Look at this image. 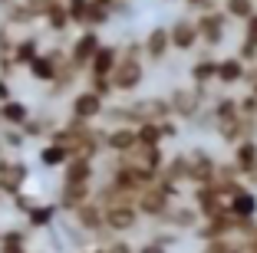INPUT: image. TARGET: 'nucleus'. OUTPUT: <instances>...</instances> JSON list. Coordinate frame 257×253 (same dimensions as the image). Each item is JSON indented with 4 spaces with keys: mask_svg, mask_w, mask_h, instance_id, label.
<instances>
[{
    "mask_svg": "<svg viewBox=\"0 0 257 253\" xmlns=\"http://www.w3.org/2000/svg\"><path fill=\"white\" fill-rule=\"evenodd\" d=\"M168 102H172V115L178 122H198L208 109V89H198V86H175L168 92Z\"/></svg>",
    "mask_w": 257,
    "mask_h": 253,
    "instance_id": "1",
    "label": "nucleus"
},
{
    "mask_svg": "<svg viewBox=\"0 0 257 253\" xmlns=\"http://www.w3.org/2000/svg\"><path fill=\"white\" fill-rule=\"evenodd\" d=\"M195 27H198V37H201V46L204 50H218L221 43L227 40V27H231V17L224 10H204V14L195 17Z\"/></svg>",
    "mask_w": 257,
    "mask_h": 253,
    "instance_id": "2",
    "label": "nucleus"
},
{
    "mask_svg": "<svg viewBox=\"0 0 257 253\" xmlns=\"http://www.w3.org/2000/svg\"><path fill=\"white\" fill-rule=\"evenodd\" d=\"M66 63H69L66 50H63V46H50V50L40 53L23 73L30 76L33 82H40V86H50V82H56V76H60V69L66 66Z\"/></svg>",
    "mask_w": 257,
    "mask_h": 253,
    "instance_id": "3",
    "label": "nucleus"
},
{
    "mask_svg": "<svg viewBox=\"0 0 257 253\" xmlns=\"http://www.w3.org/2000/svg\"><path fill=\"white\" fill-rule=\"evenodd\" d=\"M99 50H102V33H99V30H79L73 40H69L66 56H69V63H73L79 73H86L89 63L96 60Z\"/></svg>",
    "mask_w": 257,
    "mask_h": 253,
    "instance_id": "4",
    "label": "nucleus"
},
{
    "mask_svg": "<svg viewBox=\"0 0 257 253\" xmlns=\"http://www.w3.org/2000/svg\"><path fill=\"white\" fill-rule=\"evenodd\" d=\"M106 99L96 96L92 89H76L73 96H69V119L76 122H86V125H96L99 119H102V112H106Z\"/></svg>",
    "mask_w": 257,
    "mask_h": 253,
    "instance_id": "5",
    "label": "nucleus"
},
{
    "mask_svg": "<svg viewBox=\"0 0 257 253\" xmlns=\"http://www.w3.org/2000/svg\"><path fill=\"white\" fill-rule=\"evenodd\" d=\"M30 181V168L23 161H17L14 155L0 158V197L14 201L17 194H23V184Z\"/></svg>",
    "mask_w": 257,
    "mask_h": 253,
    "instance_id": "6",
    "label": "nucleus"
},
{
    "mask_svg": "<svg viewBox=\"0 0 257 253\" xmlns=\"http://www.w3.org/2000/svg\"><path fill=\"white\" fill-rule=\"evenodd\" d=\"M142 227V214H139L136 204H115L106 207V230L109 237H128Z\"/></svg>",
    "mask_w": 257,
    "mask_h": 253,
    "instance_id": "7",
    "label": "nucleus"
},
{
    "mask_svg": "<svg viewBox=\"0 0 257 253\" xmlns=\"http://www.w3.org/2000/svg\"><path fill=\"white\" fill-rule=\"evenodd\" d=\"M172 197H168L165 191H162V184L155 181L152 187H145L142 194L136 197V207H139V214H142V220H152V223H159L162 217L172 210Z\"/></svg>",
    "mask_w": 257,
    "mask_h": 253,
    "instance_id": "8",
    "label": "nucleus"
},
{
    "mask_svg": "<svg viewBox=\"0 0 257 253\" xmlns=\"http://www.w3.org/2000/svg\"><path fill=\"white\" fill-rule=\"evenodd\" d=\"M198 223H201V214L195 210V204L191 201H175L172 210H168L165 217H162L155 227H165V230H178V233H195Z\"/></svg>",
    "mask_w": 257,
    "mask_h": 253,
    "instance_id": "9",
    "label": "nucleus"
},
{
    "mask_svg": "<svg viewBox=\"0 0 257 253\" xmlns=\"http://www.w3.org/2000/svg\"><path fill=\"white\" fill-rule=\"evenodd\" d=\"M96 178H99V161L86 155H73L60 171L63 184H96Z\"/></svg>",
    "mask_w": 257,
    "mask_h": 253,
    "instance_id": "10",
    "label": "nucleus"
},
{
    "mask_svg": "<svg viewBox=\"0 0 257 253\" xmlns=\"http://www.w3.org/2000/svg\"><path fill=\"white\" fill-rule=\"evenodd\" d=\"M142 56L152 66H162V63L172 56V37H168V27H152L142 37Z\"/></svg>",
    "mask_w": 257,
    "mask_h": 253,
    "instance_id": "11",
    "label": "nucleus"
},
{
    "mask_svg": "<svg viewBox=\"0 0 257 253\" xmlns=\"http://www.w3.org/2000/svg\"><path fill=\"white\" fill-rule=\"evenodd\" d=\"M227 214L241 217V220H257V191L247 181H241L234 191L227 194Z\"/></svg>",
    "mask_w": 257,
    "mask_h": 253,
    "instance_id": "12",
    "label": "nucleus"
},
{
    "mask_svg": "<svg viewBox=\"0 0 257 253\" xmlns=\"http://www.w3.org/2000/svg\"><path fill=\"white\" fill-rule=\"evenodd\" d=\"M168 37H172V53H195L201 46V37H198L195 20L188 17H178V20L168 27Z\"/></svg>",
    "mask_w": 257,
    "mask_h": 253,
    "instance_id": "13",
    "label": "nucleus"
},
{
    "mask_svg": "<svg viewBox=\"0 0 257 253\" xmlns=\"http://www.w3.org/2000/svg\"><path fill=\"white\" fill-rule=\"evenodd\" d=\"M92 191H96V184H63L60 181V187H56V207H60V214H73L76 207L89 204Z\"/></svg>",
    "mask_w": 257,
    "mask_h": 253,
    "instance_id": "14",
    "label": "nucleus"
},
{
    "mask_svg": "<svg viewBox=\"0 0 257 253\" xmlns=\"http://www.w3.org/2000/svg\"><path fill=\"white\" fill-rule=\"evenodd\" d=\"M188 155H191V187L218 181V158H214L211 151L208 148H191Z\"/></svg>",
    "mask_w": 257,
    "mask_h": 253,
    "instance_id": "15",
    "label": "nucleus"
},
{
    "mask_svg": "<svg viewBox=\"0 0 257 253\" xmlns=\"http://www.w3.org/2000/svg\"><path fill=\"white\" fill-rule=\"evenodd\" d=\"M214 79H218V56H214L211 50H204L198 60H191L188 82L198 86V89H208V86H214Z\"/></svg>",
    "mask_w": 257,
    "mask_h": 253,
    "instance_id": "16",
    "label": "nucleus"
},
{
    "mask_svg": "<svg viewBox=\"0 0 257 253\" xmlns=\"http://www.w3.org/2000/svg\"><path fill=\"white\" fill-rule=\"evenodd\" d=\"M244 76H247V63L244 60H237L234 53L231 56H218V79H214V86L231 92V86H241Z\"/></svg>",
    "mask_w": 257,
    "mask_h": 253,
    "instance_id": "17",
    "label": "nucleus"
},
{
    "mask_svg": "<svg viewBox=\"0 0 257 253\" xmlns=\"http://www.w3.org/2000/svg\"><path fill=\"white\" fill-rule=\"evenodd\" d=\"M102 148L109 155H132L139 148V138H136V128L128 125H115V128H106V138H102Z\"/></svg>",
    "mask_w": 257,
    "mask_h": 253,
    "instance_id": "18",
    "label": "nucleus"
},
{
    "mask_svg": "<svg viewBox=\"0 0 257 253\" xmlns=\"http://www.w3.org/2000/svg\"><path fill=\"white\" fill-rule=\"evenodd\" d=\"M159 178L172 181L178 187H191V155L188 151H178V155H168L165 168H162Z\"/></svg>",
    "mask_w": 257,
    "mask_h": 253,
    "instance_id": "19",
    "label": "nucleus"
},
{
    "mask_svg": "<svg viewBox=\"0 0 257 253\" xmlns=\"http://www.w3.org/2000/svg\"><path fill=\"white\" fill-rule=\"evenodd\" d=\"M43 50H46V46H43V37H40V33H33V30H27V33H20V40H17V46H14V53H10V56H14V63L20 69H27Z\"/></svg>",
    "mask_w": 257,
    "mask_h": 253,
    "instance_id": "20",
    "label": "nucleus"
},
{
    "mask_svg": "<svg viewBox=\"0 0 257 253\" xmlns=\"http://www.w3.org/2000/svg\"><path fill=\"white\" fill-rule=\"evenodd\" d=\"M56 217H60L56 201H37L27 214H23V223H27L30 230H50V227L56 223Z\"/></svg>",
    "mask_w": 257,
    "mask_h": 253,
    "instance_id": "21",
    "label": "nucleus"
},
{
    "mask_svg": "<svg viewBox=\"0 0 257 253\" xmlns=\"http://www.w3.org/2000/svg\"><path fill=\"white\" fill-rule=\"evenodd\" d=\"M231 161H234V168L241 171V178L247 181L250 174L257 171V138H244V142H237L234 148H231Z\"/></svg>",
    "mask_w": 257,
    "mask_h": 253,
    "instance_id": "22",
    "label": "nucleus"
},
{
    "mask_svg": "<svg viewBox=\"0 0 257 253\" xmlns=\"http://www.w3.org/2000/svg\"><path fill=\"white\" fill-rule=\"evenodd\" d=\"M60 125H63V122L53 119L50 112H33L30 122L23 125V135H27V142H30V138H37V142H50V135H53Z\"/></svg>",
    "mask_w": 257,
    "mask_h": 253,
    "instance_id": "23",
    "label": "nucleus"
},
{
    "mask_svg": "<svg viewBox=\"0 0 257 253\" xmlns=\"http://www.w3.org/2000/svg\"><path fill=\"white\" fill-rule=\"evenodd\" d=\"M119 46L115 43H102V50L96 53V60L89 63V69H86V76H102V79H109L112 76V69L119 66Z\"/></svg>",
    "mask_w": 257,
    "mask_h": 253,
    "instance_id": "24",
    "label": "nucleus"
},
{
    "mask_svg": "<svg viewBox=\"0 0 257 253\" xmlns=\"http://www.w3.org/2000/svg\"><path fill=\"white\" fill-rule=\"evenodd\" d=\"M73 158V151L66 148V145H56V142H43L37 151V161L43 164L46 171H63V164Z\"/></svg>",
    "mask_w": 257,
    "mask_h": 253,
    "instance_id": "25",
    "label": "nucleus"
},
{
    "mask_svg": "<svg viewBox=\"0 0 257 253\" xmlns=\"http://www.w3.org/2000/svg\"><path fill=\"white\" fill-rule=\"evenodd\" d=\"M30 115H33V109L23 102V99H10V102L0 105V122L7 128H23L30 122Z\"/></svg>",
    "mask_w": 257,
    "mask_h": 253,
    "instance_id": "26",
    "label": "nucleus"
},
{
    "mask_svg": "<svg viewBox=\"0 0 257 253\" xmlns=\"http://www.w3.org/2000/svg\"><path fill=\"white\" fill-rule=\"evenodd\" d=\"M30 227H10L0 230V253H30Z\"/></svg>",
    "mask_w": 257,
    "mask_h": 253,
    "instance_id": "27",
    "label": "nucleus"
},
{
    "mask_svg": "<svg viewBox=\"0 0 257 253\" xmlns=\"http://www.w3.org/2000/svg\"><path fill=\"white\" fill-rule=\"evenodd\" d=\"M43 27L50 33H69V10H66V4H50L46 7V14H43Z\"/></svg>",
    "mask_w": 257,
    "mask_h": 253,
    "instance_id": "28",
    "label": "nucleus"
},
{
    "mask_svg": "<svg viewBox=\"0 0 257 253\" xmlns=\"http://www.w3.org/2000/svg\"><path fill=\"white\" fill-rule=\"evenodd\" d=\"M221 10L231 17V23H247L257 14V0H221Z\"/></svg>",
    "mask_w": 257,
    "mask_h": 253,
    "instance_id": "29",
    "label": "nucleus"
},
{
    "mask_svg": "<svg viewBox=\"0 0 257 253\" xmlns=\"http://www.w3.org/2000/svg\"><path fill=\"white\" fill-rule=\"evenodd\" d=\"M136 138H139V148H162V142H165L159 122H145V125H139Z\"/></svg>",
    "mask_w": 257,
    "mask_h": 253,
    "instance_id": "30",
    "label": "nucleus"
},
{
    "mask_svg": "<svg viewBox=\"0 0 257 253\" xmlns=\"http://www.w3.org/2000/svg\"><path fill=\"white\" fill-rule=\"evenodd\" d=\"M0 145L7 151H17V148H23L27 145V135H23V128H0Z\"/></svg>",
    "mask_w": 257,
    "mask_h": 253,
    "instance_id": "31",
    "label": "nucleus"
},
{
    "mask_svg": "<svg viewBox=\"0 0 257 253\" xmlns=\"http://www.w3.org/2000/svg\"><path fill=\"white\" fill-rule=\"evenodd\" d=\"M86 89H92L96 96H102V99H106V102L115 96L112 82H109V79H102V76H86Z\"/></svg>",
    "mask_w": 257,
    "mask_h": 253,
    "instance_id": "32",
    "label": "nucleus"
},
{
    "mask_svg": "<svg viewBox=\"0 0 257 253\" xmlns=\"http://www.w3.org/2000/svg\"><path fill=\"white\" fill-rule=\"evenodd\" d=\"M237 109H241L244 119H257V96L247 92V96H237Z\"/></svg>",
    "mask_w": 257,
    "mask_h": 253,
    "instance_id": "33",
    "label": "nucleus"
},
{
    "mask_svg": "<svg viewBox=\"0 0 257 253\" xmlns=\"http://www.w3.org/2000/svg\"><path fill=\"white\" fill-rule=\"evenodd\" d=\"M159 128H162V138H165V142H172V138H178V135H182V122H178V119L159 122Z\"/></svg>",
    "mask_w": 257,
    "mask_h": 253,
    "instance_id": "34",
    "label": "nucleus"
},
{
    "mask_svg": "<svg viewBox=\"0 0 257 253\" xmlns=\"http://www.w3.org/2000/svg\"><path fill=\"white\" fill-rule=\"evenodd\" d=\"M136 253H172L165 243H159L155 237H149V240H142V243H136Z\"/></svg>",
    "mask_w": 257,
    "mask_h": 253,
    "instance_id": "35",
    "label": "nucleus"
},
{
    "mask_svg": "<svg viewBox=\"0 0 257 253\" xmlns=\"http://www.w3.org/2000/svg\"><path fill=\"white\" fill-rule=\"evenodd\" d=\"M17 73H23V69L14 63V56H0V76L14 82V76H17Z\"/></svg>",
    "mask_w": 257,
    "mask_h": 253,
    "instance_id": "36",
    "label": "nucleus"
},
{
    "mask_svg": "<svg viewBox=\"0 0 257 253\" xmlns=\"http://www.w3.org/2000/svg\"><path fill=\"white\" fill-rule=\"evenodd\" d=\"M10 99H17V96H14V82L0 76V105H4V102H10Z\"/></svg>",
    "mask_w": 257,
    "mask_h": 253,
    "instance_id": "37",
    "label": "nucleus"
},
{
    "mask_svg": "<svg viewBox=\"0 0 257 253\" xmlns=\"http://www.w3.org/2000/svg\"><path fill=\"white\" fill-rule=\"evenodd\" d=\"M241 37H244V40H254V43H257V14L250 17L247 23H244V33H241Z\"/></svg>",
    "mask_w": 257,
    "mask_h": 253,
    "instance_id": "38",
    "label": "nucleus"
},
{
    "mask_svg": "<svg viewBox=\"0 0 257 253\" xmlns=\"http://www.w3.org/2000/svg\"><path fill=\"white\" fill-rule=\"evenodd\" d=\"M244 86H247V92H254V96H257V66H247V76H244Z\"/></svg>",
    "mask_w": 257,
    "mask_h": 253,
    "instance_id": "39",
    "label": "nucleus"
},
{
    "mask_svg": "<svg viewBox=\"0 0 257 253\" xmlns=\"http://www.w3.org/2000/svg\"><path fill=\"white\" fill-rule=\"evenodd\" d=\"M247 184H250V187H254V191H257V171H254V174H250V178H247Z\"/></svg>",
    "mask_w": 257,
    "mask_h": 253,
    "instance_id": "40",
    "label": "nucleus"
},
{
    "mask_svg": "<svg viewBox=\"0 0 257 253\" xmlns=\"http://www.w3.org/2000/svg\"><path fill=\"white\" fill-rule=\"evenodd\" d=\"M10 4H14V0H0V10H7Z\"/></svg>",
    "mask_w": 257,
    "mask_h": 253,
    "instance_id": "41",
    "label": "nucleus"
},
{
    "mask_svg": "<svg viewBox=\"0 0 257 253\" xmlns=\"http://www.w3.org/2000/svg\"><path fill=\"white\" fill-rule=\"evenodd\" d=\"M46 4H66V0H46Z\"/></svg>",
    "mask_w": 257,
    "mask_h": 253,
    "instance_id": "42",
    "label": "nucleus"
}]
</instances>
